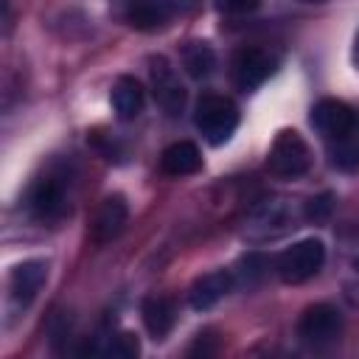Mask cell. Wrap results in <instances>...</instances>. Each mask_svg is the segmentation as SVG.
Returning <instances> with one entry per match:
<instances>
[{
    "label": "cell",
    "mask_w": 359,
    "mask_h": 359,
    "mask_svg": "<svg viewBox=\"0 0 359 359\" xmlns=\"http://www.w3.org/2000/svg\"><path fill=\"white\" fill-rule=\"evenodd\" d=\"M194 123L210 146H222L238 126V107L219 93H205L194 107Z\"/></svg>",
    "instance_id": "6da1fadb"
},
{
    "label": "cell",
    "mask_w": 359,
    "mask_h": 359,
    "mask_svg": "<svg viewBox=\"0 0 359 359\" xmlns=\"http://www.w3.org/2000/svg\"><path fill=\"white\" fill-rule=\"evenodd\" d=\"M266 168L280 180H297L311 168V149L294 129H280L269 146Z\"/></svg>",
    "instance_id": "7a4b0ae2"
},
{
    "label": "cell",
    "mask_w": 359,
    "mask_h": 359,
    "mask_svg": "<svg viewBox=\"0 0 359 359\" xmlns=\"http://www.w3.org/2000/svg\"><path fill=\"white\" fill-rule=\"evenodd\" d=\"M323 261H325V244L320 238H303L286 247L275 258V272L283 283H303L320 272Z\"/></svg>",
    "instance_id": "3957f363"
},
{
    "label": "cell",
    "mask_w": 359,
    "mask_h": 359,
    "mask_svg": "<svg viewBox=\"0 0 359 359\" xmlns=\"http://www.w3.org/2000/svg\"><path fill=\"white\" fill-rule=\"evenodd\" d=\"M342 334V314L331 303L309 306L297 320V337L311 348H328Z\"/></svg>",
    "instance_id": "277c9868"
},
{
    "label": "cell",
    "mask_w": 359,
    "mask_h": 359,
    "mask_svg": "<svg viewBox=\"0 0 359 359\" xmlns=\"http://www.w3.org/2000/svg\"><path fill=\"white\" fill-rule=\"evenodd\" d=\"M278 70V56L264 48H241L233 56V84L241 93L258 90Z\"/></svg>",
    "instance_id": "5b68a950"
},
{
    "label": "cell",
    "mask_w": 359,
    "mask_h": 359,
    "mask_svg": "<svg viewBox=\"0 0 359 359\" xmlns=\"http://www.w3.org/2000/svg\"><path fill=\"white\" fill-rule=\"evenodd\" d=\"M149 76H151V93L160 109L171 118L180 115L185 107V87L180 84V76L171 67V62L165 56H154L149 65Z\"/></svg>",
    "instance_id": "8992f818"
},
{
    "label": "cell",
    "mask_w": 359,
    "mask_h": 359,
    "mask_svg": "<svg viewBox=\"0 0 359 359\" xmlns=\"http://www.w3.org/2000/svg\"><path fill=\"white\" fill-rule=\"evenodd\" d=\"M289 227H294V213L283 199H266L261 202L250 219H247V236L252 241H266L275 238L280 233H286Z\"/></svg>",
    "instance_id": "52a82bcc"
},
{
    "label": "cell",
    "mask_w": 359,
    "mask_h": 359,
    "mask_svg": "<svg viewBox=\"0 0 359 359\" xmlns=\"http://www.w3.org/2000/svg\"><path fill=\"white\" fill-rule=\"evenodd\" d=\"M309 121H311V126L317 129V135H323V140L331 143V140L342 137V135L353 126L356 112H353L345 101H339V98H323V101H317V104L311 107Z\"/></svg>",
    "instance_id": "ba28073f"
},
{
    "label": "cell",
    "mask_w": 359,
    "mask_h": 359,
    "mask_svg": "<svg viewBox=\"0 0 359 359\" xmlns=\"http://www.w3.org/2000/svg\"><path fill=\"white\" fill-rule=\"evenodd\" d=\"M45 280H48V264L45 261L34 258V261L17 264L11 269V275H8V297H11V303L17 309H28L36 300L39 289L45 286Z\"/></svg>",
    "instance_id": "9c48e42d"
},
{
    "label": "cell",
    "mask_w": 359,
    "mask_h": 359,
    "mask_svg": "<svg viewBox=\"0 0 359 359\" xmlns=\"http://www.w3.org/2000/svg\"><path fill=\"white\" fill-rule=\"evenodd\" d=\"M28 210L42 222L59 219L67 210V196H65L62 180L59 177H39L28 191Z\"/></svg>",
    "instance_id": "30bf717a"
},
{
    "label": "cell",
    "mask_w": 359,
    "mask_h": 359,
    "mask_svg": "<svg viewBox=\"0 0 359 359\" xmlns=\"http://www.w3.org/2000/svg\"><path fill=\"white\" fill-rule=\"evenodd\" d=\"M126 219H129V205H126V196L123 194H109L101 199L95 216H93V241L98 244H107L112 238H118L126 227Z\"/></svg>",
    "instance_id": "8fae6325"
},
{
    "label": "cell",
    "mask_w": 359,
    "mask_h": 359,
    "mask_svg": "<svg viewBox=\"0 0 359 359\" xmlns=\"http://www.w3.org/2000/svg\"><path fill=\"white\" fill-rule=\"evenodd\" d=\"M233 283H236V278H233V272H227V269H213V272L199 275V278L194 280L191 292H188L191 309H196V311L213 309V306L233 289Z\"/></svg>",
    "instance_id": "7c38bea8"
},
{
    "label": "cell",
    "mask_w": 359,
    "mask_h": 359,
    "mask_svg": "<svg viewBox=\"0 0 359 359\" xmlns=\"http://www.w3.org/2000/svg\"><path fill=\"white\" fill-rule=\"evenodd\" d=\"M140 314H143V325L149 331L151 339H165L177 323V306L171 297L165 294H154V297H146L143 306H140Z\"/></svg>",
    "instance_id": "4fadbf2b"
},
{
    "label": "cell",
    "mask_w": 359,
    "mask_h": 359,
    "mask_svg": "<svg viewBox=\"0 0 359 359\" xmlns=\"http://www.w3.org/2000/svg\"><path fill=\"white\" fill-rule=\"evenodd\" d=\"M109 104L121 121H135L143 112L146 93L135 76H118L112 84V93H109Z\"/></svg>",
    "instance_id": "5bb4252c"
},
{
    "label": "cell",
    "mask_w": 359,
    "mask_h": 359,
    "mask_svg": "<svg viewBox=\"0 0 359 359\" xmlns=\"http://www.w3.org/2000/svg\"><path fill=\"white\" fill-rule=\"evenodd\" d=\"M174 17V6L168 0H129L126 22L135 31H157Z\"/></svg>",
    "instance_id": "9a60e30c"
},
{
    "label": "cell",
    "mask_w": 359,
    "mask_h": 359,
    "mask_svg": "<svg viewBox=\"0 0 359 359\" xmlns=\"http://www.w3.org/2000/svg\"><path fill=\"white\" fill-rule=\"evenodd\" d=\"M160 168L168 177H188L202 168V154L191 140H177L160 154Z\"/></svg>",
    "instance_id": "2e32d148"
},
{
    "label": "cell",
    "mask_w": 359,
    "mask_h": 359,
    "mask_svg": "<svg viewBox=\"0 0 359 359\" xmlns=\"http://www.w3.org/2000/svg\"><path fill=\"white\" fill-rule=\"evenodd\" d=\"M328 157H331V165L339 171H356L359 168V115L342 137L328 143Z\"/></svg>",
    "instance_id": "e0dca14e"
},
{
    "label": "cell",
    "mask_w": 359,
    "mask_h": 359,
    "mask_svg": "<svg viewBox=\"0 0 359 359\" xmlns=\"http://www.w3.org/2000/svg\"><path fill=\"white\" fill-rule=\"evenodd\" d=\"M180 59H182V67H185V73H188L191 79H208V76L213 73V67H216V53H213V48H210L208 42H202V39L185 42Z\"/></svg>",
    "instance_id": "ac0fdd59"
},
{
    "label": "cell",
    "mask_w": 359,
    "mask_h": 359,
    "mask_svg": "<svg viewBox=\"0 0 359 359\" xmlns=\"http://www.w3.org/2000/svg\"><path fill=\"white\" fill-rule=\"evenodd\" d=\"M107 353L115 356V359H132L140 353V345H137V337L132 331H121L118 337H112V342L107 345Z\"/></svg>",
    "instance_id": "d6986e66"
},
{
    "label": "cell",
    "mask_w": 359,
    "mask_h": 359,
    "mask_svg": "<svg viewBox=\"0 0 359 359\" xmlns=\"http://www.w3.org/2000/svg\"><path fill=\"white\" fill-rule=\"evenodd\" d=\"M331 208H334V196H331V194H320V196H311V199L306 202L303 216H306L309 222H323V219H328Z\"/></svg>",
    "instance_id": "ffe728a7"
},
{
    "label": "cell",
    "mask_w": 359,
    "mask_h": 359,
    "mask_svg": "<svg viewBox=\"0 0 359 359\" xmlns=\"http://www.w3.org/2000/svg\"><path fill=\"white\" fill-rule=\"evenodd\" d=\"M269 266V261L264 258V255H247V258H241V275L247 278V286H252V283H258L261 278H264V269Z\"/></svg>",
    "instance_id": "44dd1931"
},
{
    "label": "cell",
    "mask_w": 359,
    "mask_h": 359,
    "mask_svg": "<svg viewBox=\"0 0 359 359\" xmlns=\"http://www.w3.org/2000/svg\"><path fill=\"white\" fill-rule=\"evenodd\" d=\"M213 6L222 14H247L261 6V0H213Z\"/></svg>",
    "instance_id": "7402d4cb"
},
{
    "label": "cell",
    "mask_w": 359,
    "mask_h": 359,
    "mask_svg": "<svg viewBox=\"0 0 359 359\" xmlns=\"http://www.w3.org/2000/svg\"><path fill=\"white\" fill-rule=\"evenodd\" d=\"M353 59H356V65H359V34H356V42H353Z\"/></svg>",
    "instance_id": "603a6c76"
},
{
    "label": "cell",
    "mask_w": 359,
    "mask_h": 359,
    "mask_svg": "<svg viewBox=\"0 0 359 359\" xmlns=\"http://www.w3.org/2000/svg\"><path fill=\"white\" fill-rule=\"evenodd\" d=\"M303 3H323V0H303Z\"/></svg>",
    "instance_id": "cb8c5ba5"
},
{
    "label": "cell",
    "mask_w": 359,
    "mask_h": 359,
    "mask_svg": "<svg viewBox=\"0 0 359 359\" xmlns=\"http://www.w3.org/2000/svg\"><path fill=\"white\" fill-rule=\"evenodd\" d=\"M356 266H359V261H356Z\"/></svg>",
    "instance_id": "d4e9b609"
}]
</instances>
